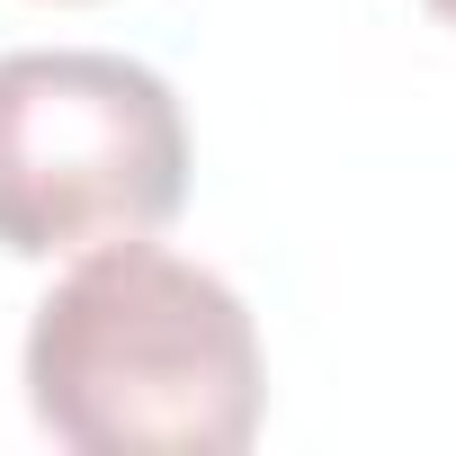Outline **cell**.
I'll list each match as a JSON object with an SVG mask.
<instances>
[{
    "instance_id": "obj_1",
    "label": "cell",
    "mask_w": 456,
    "mask_h": 456,
    "mask_svg": "<svg viewBox=\"0 0 456 456\" xmlns=\"http://www.w3.org/2000/svg\"><path fill=\"white\" fill-rule=\"evenodd\" d=\"M260 403L251 305L152 233L99 242L28 322V411L81 456H233Z\"/></svg>"
},
{
    "instance_id": "obj_2",
    "label": "cell",
    "mask_w": 456,
    "mask_h": 456,
    "mask_svg": "<svg viewBox=\"0 0 456 456\" xmlns=\"http://www.w3.org/2000/svg\"><path fill=\"white\" fill-rule=\"evenodd\" d=\"M188 206V117L134 54H0V251L143 242Z\"/></svg>"
},
{
    "instance_id": "obj_3",
    "label": "cell",
    "mask_w": 456,
    "mask_h": 456,
    "mask_svg": "<svg viewBox=\"0 0 456 456\" xmlns=\"http://www.w3.org/2000/svg\"><path fill=\"white\" fill-rule=\"evenodd\" d=\"M429 10H438V19H447V28H456V0H429Z\"/></svg>"
}]
</instances>
